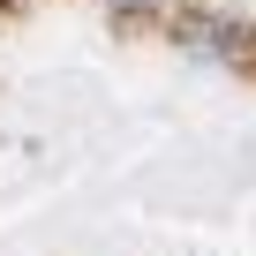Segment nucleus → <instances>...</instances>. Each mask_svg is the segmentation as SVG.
Segmentation results:
<instances>
[{
  "label": "nucleus",
  "mask_w": 256,
  "mask_h": 256,
  "mask_svg": "<svg viewBox=\"0 0 256 256\" xmlns=\"http://www.w3.org/2000/svg\"><path fill=\"white\" fill-rule=\"evenodd\" d=\"M120 8H144V0H120Z\"/></svg>",
  "instance_id": "obj_1"
}]
</instances>
